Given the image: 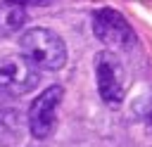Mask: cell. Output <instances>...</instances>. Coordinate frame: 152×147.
Segmentation results:
<instances>
[{
	"label": "cell",
	"instance_id": "1",
	"mask_svg": "<svg viewBox=\"0 0 152 147\" xmlns=\"http://www.w3.org/2000/svg\"><path fill=\"white\" fill-rule=\"evenodd\" d=\"M19 50L21 57L38 71H57L66 62V45L50 28H28L19 38Z\"/></svg>",
	"mask_w": 152,
	"mask_h": 147
},
{
	"label": "cell",
	"instance_id": "2",
	"mask_svg": "<svg viewBox=\"0 0 152 147\" xmlns=\"http://www.w3.org/2000/svg\"><path fill=\"white\" fill-rule=\"evenodd\" d=\"M95 78L97 92L107 107H119L126 92V71L124 64L114 52H97L95 55Z\"/></svg>",
	"mask_w": 152,
	"mask_h": 147
},
{
	"label": "cell",
	"instance_id": "3",
	"mask_svg": "<svg viewBox=\"0 0 152 147\" xmlns=\"http://www.w3.org/2000/svg\"><path fill=\"white\" fill-rule=\"evenodd\" d=\"M93 33L97 40H102L109 47L116 50H128L135 45V33L126 17L112 7H100L93 14Z\"/></svg>",
	"mask_w": 152,
	"mask_h": 147
},
{
	"label": "cell",
	"instance_id": "4",
	"mask_svg": "<svg viewBox=\"0 0 152 147\" xmlns=\"http://www.w3.org/2000/svg\"><path fill=\"white\" fill-rule=\"evenodd\" d=\"M62 95H64L62 85H50L31 102L28 114H26V123H28V130L33 138H38V140L50 138L55 121H57V107L62 102Z\"/></svg>",
	"mask_w": 152,
	"mask_h": 147
},
{
	"label": "cell",
	"instance_id": "5",
	"mask_svg": "<svg viewBox=\"0 0 152 147\" xmlns=\"http://www.w3.org/2000/svg\"><path fill=\"white\" fill-rule=\"evenodd\" d=\"M38 69L24 57H0V95H24L38 85Z\"/></svg>",
	"mask_w": 152,
	"mask_h": 147
},
{
	"label": "cell",
	"instance_id": "6",
	"mask_svg": "<svg viewBox=\"0 0 152 147\" xmlns=\"http://www.w3.org/2000/svg\"><path fill=\"white\" fill-rule=\"evenodd\" d=\"M28 21V12L24 5L14 2V0H5L0 2V33L2 36H14L24 28V24Z\"/></svg>",
	"mask_w": 152,
	"mask_h": 147
},
{
	"label": "cell",
	"instance_id": "7",
	"mask_svg": "<svg viewBox=\"0 0 152 147\" xmlns=\"http://www.w3.org/2000/svg\"><path fill=\"white\" fill-rule=\"evenodd\" d=\"M24 123L19 111L14 109H0V147H14L21 140Z\"/></svg>",
	"mask_w": 152,
	"mask_h": 147
},
{
	"label": "cell",
	"instance_id": "8",
	"mask_svg": "<svg viewBox=\"0 0 152 147\" xmlns=\"http://www.w3.org/2000/svg\"><path fill=\"white\" fill-rule=\"evenodd\" d=\"M14 2H19V5H50L52 0H14Z\"/></svg>",
	"mask_w": 152,
	"mask_h": 147
},
{
	"label": "cell",
	"instance_id": "9",
	"mask_svg": "<svg viewBox=\"0 0 152 147\" xmlns=\"http://www.w3.org/2000/svg\"><path fill=\"white\" fill-rule=\"evenodd\" d=\"M150 126H152V111H150Z\"/></svg>",
	"mask_w": 152,
	"mask_h": 147
}]
</instances>
